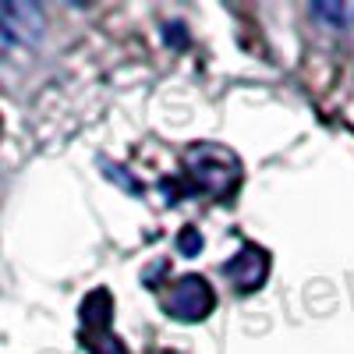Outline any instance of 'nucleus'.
<instances>
[{"instance_id":"nucleus-1","label":"nucleus","mask_w":354,"mask_h":354,"mask_svg":"<svg viewBox=\"0 0 354 354\" xmlns=\"http://www.w3.org/2000/svg\"><path fill=\"white\" fill-rule=\"evenodd\" d=\"M213 305H216V294L202 277L177 280V287L170 294V315L181 319V322H202L213 312Z\"/></svg>"},{"instance_id":"nucleus-2","label":"nucleus","mask_w":354,"mask_h":354,"mask_svg":"<svg viewBox=\"0 0 354 354\" xmlns=\"http://www.w3.org/2000/svg\"><path fill=\"white\" fill-rule=\"evenodd\" d=\"M223 273L230 277L234 287L245 290V294L248 290H259L262 280H266V273H270V255H266L262 248H255V245H245L238 255L223 266Z\"/></svg>"},{"instance_id":"nucleus-3","label":"nucleus","mask_w":354,"mask_h":354,"mask_svg":"<svg viewBox=\"0 0 354 354\" xmlns=\"http://www.w3.org/2000/svg\"><path fill=\"white\" fill-rule=\"evenodd\" d=\"M0 18L15 43H36L43 36V15L32 4H0Z\"/></svg>"},{"instance_id":"nucleus-4","label":"nucleus","mask_w":354,"mask_h":354,"mask_svg":"<svg viewBox=\"0 0 354 354\" xmlns=\"http://www.w3.org/2000/svg\"><path fill=\"white\" fill-rule=\"evenodd\" d=\"M110 315H113V305H110V294L106 290H96L93 298H85L82 305V322L93 333H110Z\"/></svg>"},{"instance_id":"nucleus-5","label":"nucleus","mask_w":354,"mask_h":354,"mask_svg":"<svg viewBox=\"0 0 354 354\" xmlns=\"http://www.w3.org/2000/svg\"><path fill=\"white\" fill-rule=\"evenodd\" d=\"M85 344H88V351H93V354H128L113 333H93V340H85Z\"/></svg>"},{"instance_id":"nucleus-6","label":"nucleus","mask_w":354,"mask_h":354,"mask_svg":"<svg viewBox=\"0 0 354 354\" xmlns=\"http://www.w3.org/2000/svg\"><path fill=\"white\" fill-rule=\"evenodd\" d=\"M315 15H319V18H330L337 28H344V25L354 18V4H347V8H344V4H340V8H330V4H315Z\"/></svg>"},{"instance_id":"nucleus-7","label":"nucleus","mask_w":354,"mask_h":354,"mask_svg":"<svg viewBox=\"0 0 354 354\" xmlns=\"http://www.w3.org/2000/svg\"><path fill=\"white\" fill-rule=\"evenodd\" d=\"M198 248H202V238H198V230L195 227H188L181 238H177V252L181 255H198Z\"/></svg>"},{"instance_id":"nucleus-8","label":"nucleus","mask_w":354,"mask_h":354,"mask_svg":"<svg viewBox=\"0 0 354 354\" xmlns=\"http://www.w3.org/2000/svg\"><path fill=\"white\" fill-rule=\"evenodd\" d=\"M15 39H11V32H8V25H4V18H0V53H4L8 46H11Z\"/></svg>"}]
</instances>
